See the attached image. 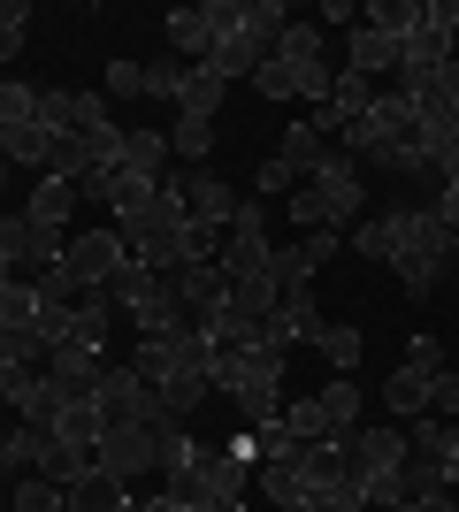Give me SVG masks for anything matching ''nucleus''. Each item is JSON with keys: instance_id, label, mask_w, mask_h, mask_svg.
Masks as SVG:
<instances>
[{"instance_id": "nucleus-24", "label": "nucleus", "mask_w": 459, "mask_h": 512, "mask_svg": "<svg viewBox=\"0 0 459 512\" xmlns=\"http://www.w3.org/2000/svg\"><path fill=\"white\" fill-rule=\"evenodd\" d=\"M0 161H8V169H39L46 176V161H54V130H39V123L0 130Z\"/></svg>"}, {"instance_id": "nucleus-36", "label": "nucleus", "mask_w": 459, "mask_h": 512, "mask_svg": "<svg viewBox=\"0 0 459 512\" xmlns=\"http://www.w3.org/2000/svg\"><path fill=\"white\" fill-rule=\"evenodd\" d=\"M108 314H115V299H108V291H85V299H77V344L108 352Z\"/></svg>"}, {"instance_id": "nucleus-37", "label": "nucleus", "mask_w": 459, "mask_h": 512, "mask_svg": "<svg viewBox=\"0 0 459 512\" xmlns=\"http://www.w3.org/2000/svg\"><path fill=\"white\" fill-rule=\"evenodd\" d=\"M276 146H284V161H291V169H299V176H314V169H322V130H314V123H291L284 130V138H276Z\"/></svg>"}, {"instance_id": "nucleus-58", "label": "nucleus", "mask_w": 459, "mask_h": 512, "mask_svg": "<svg viewBox=\"0 0 459 512\" xmlns=\"http://www.w3.org/2000/svg\"><path fill=\"white\" fill-rule=\"evenodd\" d=\"M0 512H8V490H0Z\"/></svg>"}, {"instance_id": "nucleus-6", "label": "nucleus", "mask_w": 459, "mask_h": 512, "mask_svg": "<svg viewBox=\"0 0 459 512\" xmlns=\"http://www.w3.org/2000/svg\"><path fill=\"white\" fill-rule=\"evenodd\" d=\"M123 260H131V237L115 230V222H108V230H77L62 245V268L77 276V291H108V276L123 268Z\"/></svg>"}, {"instance_id": "nucleus-32", "label": "nucleus", "mask_w": 459, "mask_h": 512, "mask_svg": "<svg viewBox=\"0 0 459 512\" xmlns=\"http://www.w3.org/2000/svg\"><path fill=\"white\" fill-rule=\"evenodd\" d=\"M0 329H39V283L31 276L0 283Z\"/></svg>"}, {"instance_id": "nucleus-14", "label": "nucleus", "mask_w": 459, "mask_h": 512, "mask_svg": "<svg viewBox=\"0 0 459 512\" xmlns=\"http://www.w3.org/2000/svg\"><path fill=\"white\" fill-rule=\"evenodd\" d=\"M176 192H184L192 222H207V230H230V214H238V199H230V184H222L215 169H184V176H176Z\"/></svg>"}, {"instance_id": "nucleus-52", "label": "nucleus", "mask_w": 459, "mask_h": 512, "mask_svg": "<svg viewBox=\"0 0 459 512\" xmlns=\"http://www.w3.org/2000/svg\"><path fill=\"white\" fill-rule=\"evenodd\" d=\"M429 207L444 214V230H452V260H459V184H444V192L429 199Z\"/></svg>"}, {"instance_id": "nucleus-40", "label": "nucleus", "mask_w": 459, "mask_h": 512, "mask_svg": "<svg viewBox=\"0 0 459 512\" xmlns=\"http://www.w3.org/2000/svg\"><path fill=\"white\" fill-rule=\"evenodd\" d=\"M276 421H284L291 436H299V444H322V436H329V421H322V398H291V406L276 413Z\"/></svg>"}, {"instance_id": "nucleus-54", "label": "nucleus", "mask_w": 459, "mask_h": 512, "mask_svg": "<svg viewBox=\"0 0 459 512\" xmlns=\"http://www.w3.org/2000/svg\"><path fill=\"white\" fill-rule=\"evenodd\" d=\"M23 54V23H0V62H16Z\"/></svg>"}, {"instance_id": "nucleus-42", "label": "nucleus", "mask_w": 459, "mask_h": 512, "mask_svg": "<svg viewBox=\"0 0 459 512\" xmlns=\"http://www.w3.org/2000/svg\"><path fill=\"white\" fill-rule=\"evenodd\" d=\"M23 123H39V92L31 85H0V130H23Z\"/></svg>"}, {"instance_id": "nucleus-31", "label": "nucleus", "mask_w": 459, "mask_h": 512, "mask_svg": "<svg viewBox=\"0 0 459 512\" xmlns=\"http://www.w3.org/2000/svg\"><path fill=\"white\" fill-rule=\"evenodd\" d=\"M322 398V421H329V436H352L360 428V390H352V375H337L329 390H314Z\"/></svg>"}, {"instance_id": "nucleus-7", "label": "nucleus", "mask_w": 459, "mask_h": 512, "mask_svg": "<svg viewBox=\"0 0 459 512\" xmlns=\"http://www.w3.org/2000/svg\"><path fill=\"white\" fill-rule=\"evenodd\" d=\"M345 459H352L360 497H375L398 467H406V428H352V451H345Z\"/></svg>"}, {"instance_id": "nucleus-50", "label": "nucleus", "mask_w": 459, "mask_h": 512, "mask_svg": "<svg viewBox=\"0 0 459 512\" xmlns=\"http://www.w3.org/2000/svg\"><path fill=\"white\" fill-rule=\"evenodd\" d=\"M398 276H406V291H414V299H429V291L444 283V260H398Z\"/></svg>"}, {"instance_id": "nucleus-47", "label": "nucleus", "mask_w": 459, "mask_h": 512, "mask_svg": "<svg viewBox=\"0 0 459 512\" xmlns=\"http://www.w3.org/2000/svg\"><path fill=\"white\" fill-rule=\"evenodd\" d=\"M406 367H421V375H444V344L429 337V329H414V337H406Z\"/></svg>"}, {"instance_id": "nucleus-18", "label": "nucleus", "mask_w": 459, "mask_h": 512, "mask_svg": "<svg viewBox=\"0 0 459 512\" xmlns=\"http://www.w3.org/2000/svg\"><path fill=\"white\" fill-rule=\"evenodd\" d=\"M54 444H77L92 451L100 436H108V413H100V398H62V413H54V428H46Z\"/></svg>"}, {"instance_id": "nucleus-56", "label": "nucleus", "mask_w": 459, "mask_h": 512, "mask_svg": "<svg viewBox=\"0 0 459 512\" xmlns=\"http://www.w3.org/2000/svg\"><path fill=\"white\" fill-rule=\"evenodd\" d=\"M383 512H429V505H383Z\"/></svg>"}, {"instance_id": "nucleus-55", "label": "nucleus", "mask_w": 459, "mask_h": 512, "mask_svg": "<svg viewBox=\"0 0 459 512\" xmlns=\"http://www.w3.org/2000/svg\"><path fill=\"white\" fill-rule=\"evenodd\" d=\"M138 512H184V505H176V497L161 490V497H138Z\"/></svg>"}, {"instance_id": "nucleus-4", "label": "nucleus", "mask_w": 459, "mask_h": 512, "mask_svg": "<svg viewBox=\"0 0 459 512\" xmlns=\"http://www.w3.org/2000/svg\"><path fill=\"white\" fill-rule=\"evenodd\" d=\"M153 467H161V428H146V421H115L92 444V474H108V482H138Z\"/></svg>"}, {"instance_id": "nucleus-28", "label": "nucleus", "mask_w": 459, "mask_h": 512, "mask_svg": "<svg viewBox=\"0 0 459 512\" xmlns=\"http://www.w3.org/2000/svg\"><path fill=\"white\" fill-rule=\"evenodd\" d=\"M429 383H437V375H421V367H398L391 383H383V406H391L398 421H421V413H429Z\"/></svg>"}, {"instance_id": "nucleus-1", "label": "nucleus", "mask_w": 459, "mask_h": 512, "mask_svg": "<svg viewBox=\"0 0 459 512\" xmlns=\"http://www.w3.org/2000/svg\"><path fill=\"white\" fill-rule=\"evenodd\" d=\"M345 146L360 153V161H375V169H391V176H421L429 169V146H421V130H414V100H406L398 85L391 92L375 85V107L345 130Z\"/></svg>"}, {"instance_id": "nucleus-45", "label": "nucleus", "mask_w": 459, "mask_h": 512, "mask_svg": "<svg viewBox=\"0 0 459 512\" xmlns=\"http://www.w3.org/2000/svg\"><path fill=\"white\" fill-rule=\"evenodd\" d=\"M291 222H299V230H337V222H329V207H322V192H314V184H299V192H291Z\"/></svg>"}, {"instance_id": "nucleus-33", "label": "nucleus", "mask_w": 459, "mask_h": 512, "mask_svg": "<svg viewBox=\"0 0 459 512\" xmlns=\"http://www.w3.org/2000/svg\"><path fill=\"white\" fill-rule=\"evenodd\" d=\"M8 512H69V490L46 482V474H23L16 490H8Z\"/></svg>"}, {"instance_id": "nucleus-46", "label": "nucleus", "mask_w": 459, "mask_h": 512, "mask_svg": "<svg viewBox=\"0 0 459 512\" xmlns=\"http://www.w3.org/2000/svg\"><path fill=\"white\" fill-rule=\"evenodd\" d=\"M176 92H184V62H169V54L146 62V100H176Z\"/></svg>"}, {"instance_id": "nucleus-44", "label": "nucleus", "mask_w": 459, "mask_h": 512, "mask_svg": "<svg viewBox=\"0 0 459 512\" xmlns=\"http://www.w3.org/2000/svg\"><path fill=\"white\" fill-rule=\"evenodd\" d=\"M253 192H261V199H276V192H299V169H291L284 153H268V161H261V176H253Z\"/></svg>"}, {"instance_id": "nucleus-17", "label": "nucleus", "mask_w": 459, "mask_h": 512, "mask_svg": "<svg viewBox=\"0 0 459 512\" xmlns=\"http://www.w3.org/2000/svg\"><path fill=\"white\" fill-rule=\"evenodd\" d=\"M176 299H184V314H192V321H207L222 299H230V283H222L215 260H192V268H176Z\"/></svg>"}, {"instance_id": "nucleus-5", "label": "nucleus", "mask_w": 459, "mask_h": 512, "mask_svg": "<svg viewBox=\"0 0 459 512\" xmlns=\"http://www.w3.org/2000/svg\"><path fill=\"white\" fill-rule=\"evenodd\" d=\"M92 398H100L108 428H115V421H146V428H161V436H169V421H161V398H153V383L138 375L131 360H108V375H100V390H92Z\"/></svg>"}, {"instance_id": "nucleus-48", "label": "nucleus", "mask_w": 459, "mask_h": 512, "mask_svg": "<svg viewBox=\"0 0 459 512\" xmlns=\"http://www.w3.org/2000/svg\"><path fill=\"white\" fill-rule=\"evenodd\" d=\"M146 92V62H108V100H138Z\"/></svg>"}, {"instance_id": "nucleus-11", "label": "nucleus", "mask_w": 459, "mask_h": 512, "mask_svg": "<svg viewBox=\"0 0 459 512\" xmlns=\"http://www.w3.org/2000/svg\"><path fill=\"white\" fill-rule=\"evenodd\" d=\"M368 107H375V77H360V69H337V85H329V100L314 107L306 123H314V130L329 138V130H352L360 115H368Z\"/></svg>"}, {"instance_id": "nucleus-49", "label": "nucleus", "mask_w": 459, "mask_h": 512, "mask_svg": "<svg viewBox=\"0 0 459 512\" xmlns=\"http://www.w3.org/2000/svg\"><path fill=\"white\" fill-rule=\"evenodd\" d=\"M39 130L69 138V92H62V85H46V92H39Z\"/></svg>"}, {"instance_id": "nucleus-53", "label": "nucleus", "mask_w": 459, "mask_h": 512, "mask_svg": "<svg viewBox=\"0 0 459 512\" xmlns=\"http://www.w3.org/2000/svg\"><path fill=\"white\" fill-rule=\"evenodd\" d=\"M429 169H437L444 184H459V138H452V146H437V153H429Z\"/></svg>"}, {"instance_id": "nucleus-10", "label": "nucleus", "mask_w": 459, "mask_h": 512, "mask_svg": "<svg viewBox=\"0 0 459 512\" xmlns=\"http://www.w3.org/2000/svg\"><path fill=\"white\" fill-rule=\"evenodd\" d=\"M329 321H322V299H314V283L306 291H284L276 314H268V352H291V344H314Z\"/></svg>"}, {"instance_id": "nucleus-57", "label": "nucleus", "mask_w": 459, "mask_h": 512, "mask_svg": "<svg viewBox=\"0 0 459 512\" xmlns=\"http://www.w3.org/2000/svg\"><path fill=\"white\" fill-rule=\"evenodd\" d=\"M429 512H452V505H444V497H437V505H429Z\"/></svg>"}, {"instance_id": "nucleus-19", "label": "nucleus", "mask_w": 459, "mask_h": 512, "mask_svg": "<svg viewBox=\"0 0 459 512\" xmlns=\"http://www.w3.org/2000/svg\"><path fill=\"white\" fill-rule=\"evenodd\" d=\"M222 92H230V77H222L215 62H184V92H176V115H199V123H215Z\"/></svg>"}, {"instance_id": "nucleus-21", "label": "nucleus", "mask_w": 459, "mask_h": 512, "mask_svg": "<svg viewBox=\"0 0 459 512\" xmlns=\"http://www.w3.org/2000/svg\"><path fill=\"white\" fill-rule=\"evenodd\" d=\"M360 77H398V39L391 31H375V23H352V62Z\"/></svg>"}, {"instance_id": "nucleus-59", "label": "nucleus", "mask_w": 459, "mask_h": 512, "mask_svg": "<svg viewBox=\"0 0 459 512\" xmlns=\"http://www.w3.org/2000/svg\"><path fill=\"white\" fill-rule=\"evenodd\" d=\"M452 512H459V497H452Z\"/></svg>"}, {"instance_id": "nucleus-8", "label": "nucleus", "mask_w": 459, "mask_h": 512, "mask_svg": "<svg viewBox=\"0 0 459 512\" xmlns=\"http://www.w3.org/2000/svg\"><path fill=\"white\" fill-rule=\"evenodd\" d=\"M337 253H345V230H306L299 245H276L268 276H276V291H306V283L322 276V268H329Z\"/></svg>"}, {"instance_id": "nucleus-26", "label": "nucleus", "mask_w": 459, "mask_h": 512, "mask_svg": "<svg viewBox=\"0 0 459 512\" xmlns=\"http://www.w3.org/2000/svg\"><path fill=\"white\" fill-rule=\"evenodd\" d=\"M69 207H77V184H62V176H39V184H31V199H23V214H31L39 230H62Z\"/></svg>"}, {"instance_id": "nucleus-3", "label": "nucleus", "mask_w": 459, "mask_h": 512, "mask_svg": "<svg viewBox=\"0 0 459 512\" xmlns=\"http://www.w3.org/2000/svg\"><path fill=\"white\" fill-rule=\"evenodd\" d=\"M268 260H276V237H268V199H238V214H230V230H222V245H215L222 283L268 276Z\"/></svg>"}, {"instance_id": "nucleus-43", "label": "nucleus", "mask_w": 459, "mask_h": 512, "mask_svg": "<svg viewBox=\"0 0 459 512\" xmlns=\"http://www.w3.org/2000/svg\"><path fill=\"white\" fill-rule=\"evenodd\" d=\"M314 344L329 352V367H337V375H352V367H360V329H322Z\"/></svg>"}, {"instance_id": "nucleus-20", "label": "nucleus", "mask_w": 459, "mask_h": 512, "mask_svg": "<svg viewBox=\"0 0 459 512\" xmlns=\"http://www.w3.org/2000/svg\"><path fill=\"white\" fill-rule=\"evenodd\" d=\"M115 169L146 176V184H169V130H123V161Z\"/></svg>"}, {"instance_id": "nucleus-25", "label": "nucleus", "mask_w": 459, "mask_h": 512, "mask_svg": "<svg viewBox=\"0 0 459 512\" xmlns=\"http://www.w3.org/2000/svg\"><path fill=\"white\" fill-rule=\"evenodd\" d=\"M406 451H414V459H437V467L459 474V421H429V413H421L414 436H406Z\"/></svg>"}, {"instance_id": "nucleus-12", "label": "nucleus", "mask_w": 459, "mask_h": 512, "mask_svg": "<svg viewBox=\"0 0 459 512\" xmlns=\"http://www.w3.org/2000/svg\"><path fill=\"white\" fill-rule=\"evenodd\" d=\"M314 192H322V207H329V222H352V214L368 207V184H360V169H352L345 153H322V169L306 176Z\"/></svg>"}, {"instance_id": "nucleus-27", "label": "nucleus", "mask_w": 459, "mask_h": 512, "mask_svg": "<svg viewBox=\"0 0 459 512\" xmlns=\"http://www.w3.org/2000/svg\"><path fill=\"white\" fill-rule=\"evenodd\" d=\"M352 253L375 260V268H398V222H391V214H368V222H352Z\"/></svg>"}, {"instance_id": "nucleus-9", "label": "nucleus", "mask_w": 459, "mask_h": 512, "mask_svg": "<svg viewBox=\"0 0 459 512\" xmlns=\"http://www.w3.org/2000/svg\"><path fill=\"white\" fill-rule=\"evenodd\" d=\"M398 222V260H444L452 268V230H444L437 207H391Z\"/></svg>"}, {"instance_id": "nucleus-41", "label": "nucleus", "mask_w": 459, "mask_h": 512, "mask_svg": "<svg viewBox=\"0 0 459 512\" xmlns=\"http://www.w3.org/2000/svg\"><path fill=\"white\" fill-rule=\"evenodd\" d=\"M199 459H207V444H192L184 428H169V436H161V482H169V474H192Z\"/></svg>"}, {"instance_id": "nucleus-16", "label": "nucleus", "mask_w": 459, "mask_h": 512, "mask_svg": "<svg viewBox=\"0 0 459 512\" xmlns=\"http://www.w3.org/2000/svg\"><path fill=\"white\" fill-rule=\"evenodd\" d=\"M131 329H138V344H161V337H176V329H192V314H184V299H176V283H161L153 299L131 306Z\"/></svg>"}, {"instance_id": "nucleus-29", "label": "nucleus", "mask_w": 459, "mask_h": 512, "mask_svg": "<svg viewBox=\"0 0 459 512\" xmlns=\"http://www.w3.org/2000/svg\"><path fill=\"white\" fill-rule=\"evenodd\" d=\"M276 299H284V291H276V276H238L222 306H230L238 321H268V314H276Z\"/></svg>"}, {"instance_id": "nucleus-22", "label": "nucleus", "mask_w": 459, "mask_h": 512, "mask_svg": "<svg viewBox=\"0 0 459 512\" xmlns=\"http://www.w3.org/2000/svg\"><path fill=\"white\" fill-rule=\"evenodd\" d=\"M169 46L192 54V62H207L215 54V8H169Z\"/></svg>"}, {"instance_id": "nucleus-39", "label": "nucleus", "mask_w": 459, "mask_h": 512, "mask_svg": "<svg viewBox=\"0 0 459 512\" xmlns=\"http://www.w3.org/2000/svg\"><path fill=\"white\" fill-rule=\"evenodd\" d=\"M69 130H85V138H108V130H115L108 92H69Z\"/></svg>"}, {"instance_id": "nucleus-15", "label": "nucleus", "mask_w": 459, "mask_h": 512, "mask_svg": "<svg viewBox=\"0 0 459 512\" xmlns=\"http://www.w3.org/2000/svg\"><path fill=\"white\" fill-rule=\"evenodd\" d=\"M8 406L23 413V428H54V413H62V383H54L46 367H31V375L8 383Z\"/></svg>"}, {"instance_id": "nucleus-34", "label": "nucleus", "mask_w": 459, "mask_h": 512, "mask_svg": "<svg viewBox=\"0 0 459 512\" xmlns=\"http://www.w3.org/2000/svg\"><path fill=\"white\" fill-rule=\"evenodd\" d=\"M153 291H161V276H153L146 260H123V268H115V276H108V299L123 306V314H131L138 299H153Z\"/></svg>"}, {"instance_id": "nucleus-51", "label": "nucleus", "mask_w": 459, "mask_h": 512, "mask_svg": "<svg viewBox=\"0 0 459 512\" xmlns=\"http://www.w3.org/2000/svg\"><path fill=\"white\" fill-rule=\"evenodd\" d=\"M429 406H437L444 421H459V367H444L437 383H429Z\"/></svg>"}, {"instance_id": "nucleus-13", "label": "nucleus", "mask_w": 459, "mask_h": 512, "mask_svg": "<svg viewBox=\"0 0 459 512\" xmlns=\"http://www.w3.org/2000/svg\"><path fill=\"white\" fill-rule=\"evenodd\" d=\"M444 62H459V39L452 31H437V23L421 16L406 39H398V77H437Z\"/></svg>"}, {"instance_id": "nucleus-38", "label": "nucleus", "mask_w": 459, "mask_h": 512, "mask_svg": "<svg viewBox=\"0 0 459 512\" xmlns=\"http://www.w3.org/2000/svg\"><path fill=\"white\" fill-rule=\"evenodd\" d=\"M360 23H375V31L406 39V31L421 23V0H368V8H360Z\"/></svg>"}, {"instance_id": "nucleus-30", "label": "nucleus", "mask_w": 459, "mask_h": 512, "mask_svg": "<svg viewBox=\"0 0 459 512\" xmlns=\"http://www.w3.org/2000/svg\"><path fill=\"white\" fill-rule=\"evenodd\" d=\"M276 62H329V31L322 23H284V39H276Z\"/></svg>"}, {"instance_id": "nucleus-35", "label": "nucleus", "mask_w": 459, "mask_h": 512, "mask_svg": "<svg viewBox=\"0 0 459 512\" xmlns=\"http://www.w3.org/2000/svg\"><path fill=\"white\" fill-rule=\"evenodd\" d=\"M169 153H184L192 169H207V153H215V123H199V115H176V130H169Z\"/></svg>"}, {"instance_id": "nucleus-2", "label": "nucleus", "mask_w": 459, "mask_h": 512, "mask_svg": "<svg viewBox=\"0 0 459 512\" xmlns=\"http://www.w3.org/2000/svg\"><path fill=\"white\" fill-rule=\"evenodd\" d=\"M215 390H230V406H238L245 428H268L284 413V352H215Z\"/></svg>"}, {"instance_id": "nucleus-23", "label": "nucleus", "mask_w": 459, "mask_h": 512, "mask_svg": "<svg viewBox=\"0 0 459 512\" xmlns=\"http://www.w3.org/2000/svg\"><path fill=\"white\" fill-rule=\"evenodd\" d=\"M69 512H138V497H131V482L85 474V482H69Z\"/></svg>"}]
</instances>
